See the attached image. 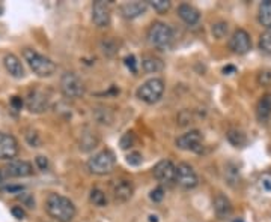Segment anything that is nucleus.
<instances>
[{
	"label": "nucleus",
	"mask_w": 271,
	"mask_h": 222,
	"mask_svg": "<svg viewBox=\"0 0 271 222\" xmlns=\"http://www.w3.org/2000/svg\"><path fill=\"white\" fill-rule=\"evenodd\" d=\"M47 213L57 222H71L75 216V206L74 203L61 195V194H50L45 200Z\"/></svg>",
	"instance_id": "obj_1"
},
{
	"label": "nucleus",
	"mask_w": 271,
	"mask_h": 222,
	"mask_svg": "<svg viewBox=\"0 0 271 222\" xmlns=\"http://www.w3.org/2000/svg\"><path fill=\"white\" fill-rule=\"evenodd\" d=\"M23 57L27 62V65L30 69L38 75V77H50L56 72V65L53 60H50L48 57H45L43 54H40L38 51H35L33 48H24L23 51Z\"/></svg>",
	"instance_id": "obj_2"
},
{
	"label": "nucleus",
	"mask_w": 271,
	"mask_h": 222,
	"mask_svg": "<svg viewBox=\"0 0 271 222\" xmlns=\"http://www.w3.org/2000/svg\"><path fill=\"white\" fill-rule=\"evenodd\" d=\"M148 41L152 47H156L157 50H169L173 42V32L172 29L166 24V23L156 21L151 24L149 30H148Z\"/></svg>",
	"instance_id": "obj_3"
},
{
	"label": "nucleus",
	"mask_w": 271,
	"mask_h": 222,
	"mask_svg": "<svg viewBox=\"0 0 271 222\" xmlns=\"http://www.w3.org/2000/svg\"><path fill=\"white\" fill-rule=\"evenodd\" d=\"M116 167V158L112 150L106 149L89 158L88 161V170L96 176H106L110 174Z\"/></svg>",
	"instance_id": "obj_4"
},
{
	"label": "nucleus",
	"mask_w": 271,
	"mask_h": 222,
	"mask_svg": "<svg viewBox=\"0 0 271 222\" xmlns=\"http://www.w3.org/2000/svg\"><path fill=\"white\" fill-rule=\"evenodd\" d=\"M163 92H164V81L161 78H151L137 89V98L146 104H156L163 96Z\"/></svg>",
	"instance_id": "obj_5"
},
{
	"label": "nucleus",
	"mask_w": 271,
	"mask_h": 222,
	"mask_svg": "<svg viewBox=\"0 0 271 222\" xmlns=\"http://www.w3.org/2000/svg\"><path fill=\"white\" fill-rule=\"evenodd\" d=\"M61 90L69 99H79L85 95V83L75 72H65L61 78Z\"/></svg>",
	"instance_id": "obj_6"
},
{
	"label": "nucleus",
	"mask_w": 271,
	"mask_h": 222,
	"mask_svg": "<svg viewBox=\"0 0 271 222\" xmlns=\"http://www.w3.org/2000/svg\"><path fill=\"white\" fill-rule=\"evenodd\" d=\"M177 147L181 149V150H187V152H196V153L202 152V132L195 129V131H188V132L182 134L181 137L177 138Z\"/></svg>",
	"instance_id": "obj_7"
},
{
	"label": "nucleus",
	"mask_w": 271,
	"mask_h": 222,
	"mask_svg": "<svg viewBox=\"0 0 271 222\" xmlns=\"http://www.w3.org/2000/svg\"><path fill=\"white\" fill-rule=\"evenodd\" d=\"M175 182L184 189H193L198 186L199 177L193 167L187 162H181L177 165V174H175Z\"/></svg>",
	"instance_id": "obj_8"
},
{
	"label": "nucleus",
	"mask_w": 271,
	"mask_h": 222,
	"mask_svg": "<svg viewBox=\"0 0 271 222\" xmlns=\"http://www.w3.org/2000/svg\"><path fill=\"white\" fill-rule=\"evenodd\" d=\"M229 50L235 54H246L251 50V38L244 29H237L230 39H229Z\"/></svg>",
	"instance_id": "obj_9"
},
{
	"label": "nucleus",
	"mask_w": 271,
	"mask_h": 222,
	"mask_svg": "<svg viewBox=\"0 0 271 222\" xmlns=\"http://www.w3.org/2000/svg\"><path fill=\"white\" fill-rule=\"evenodd\" d=\"M112 194L116 203H127L134 194V185L130 179H118L112 183Z\"/></svg>",
	"instance_id": "obj_10"
},
{
	"label": "nucleus",
	"mask_w": 271,
	"mask_h": 222,
	"mask_svg": "<svg viewBox=\"0 0 271 222\" xmlns=\"http://www.w3.org/2000/svg\"><path fill=\"white\" fill-rule=\"evenodd\" d=\"M112 12L109 3L103 0H96L92 5V21L96 27H107L110 24Z\"/></svg>",
	"instance_id": "obj_11"
},
{
	"label": "nucleus",
	"mask_w": 271,
	"mask_h": 222,
	"mask_svg": "<svg viewBox=\"0 0 271 222\" xmlns=\"http://www.w3.org/2000/svg\"><path fill=\"white\" fill-rule=\"evenodd\" d=\"M18 141L14 135L0 132V159L14 161V158L18 155Z\"/></svg>",
	"instance_id": "obj_12"
},
{
	"label": "nucleus",
	"mask_w": 271,
	"mask_h": 222,
	"mask_svg": "<svg viewBox=\"0 0 271 222\" xmlns=\"http://www.w3.org/2000/svg\"><path fill=\"white\" fill-rule=\"evenodd\" d=\"M3 171L8 177H29L33 174V167L27 161L14 159L9 161V164L3 168Z\"/></svg>",
	"instance_id": "obj_13"
},
{
	"label": "nucleus",
	"mask_w": 271,
	"mask_h": 222,
	"mask_svg": "<svg viewBox=\"0 0 271 222\" xmlns=\"http://www.w3.org/2000/svg\"><path fill=\"white\" fill-rule=\"evenodd\" d=\"M26 105H27L29 111H32V113H43L47 110L48 98L41 89L30 90L26 98Z\"/></svg>",
	"instance_id": "obj_14"
},
{
	"label": "nucleus",
	"mask_w": 271,
	"mask_h": 222,
	"mask_svg": "<svg viewBox=\"0 0 271 222\" xmlns=\"http://www.w3.org/2000/svg\"><path fill=\"white\" fill-rule=\"evenodd\" d=\"M177 174V165H173L172 161H160L154 167V177L160 183H170L175 180Z\"/></svg>",
	"instance_id": "obj_15"
},
{
	"label": "nucleus",
	"mask_w": 271,
	"mask_h": 222,
	"mask_svg": "<svg viewBox=\"0 0 271 222\" xmlns=\"http://www.w3.org/2000/svg\"><path fill=\"white\" fill-rule=\"evenodd\" d=\"M212 209H214V213H216V216L219 219H227V218H230V215L234 212L232 203L223 194H217L214 197V200H212Z\"/></svg>",
	"instance_id": "obj_16"
},
{
	"label": "nucleus",
	"mask_w": 271,
	"mask_h": 222,
	"mask_svg": "<svg viewBox=\"0 0 271 222\" xmlns=\"http://www.w3.org/2000/svg\"><path fill=\"white\" fill-rule=\"evenodd\" d=\"M3 65L6 68V71L9 72V75H12L14 78H23L26 75V71H24L22 60L12 53L6 54L3 57Z\"/></svg>",
	"instance_id": "obj_17"
},
{
	"label": "nucleus",
	"mask_w": 271,
	"mask_h": 222,
	"mask_svg": "<svg viewBox=\"0 0 271 222\" xmlns=\"http://www.w3.org/2000/svg\"><path fill=\"white\" fill-rule=\"evenodd\" d=\"M146 8H148V5L143 2H130V3H125L121 6V14L125 18L133 20V18L143 15L146 12Z\"/></svg>",
	"instance_id": "obj_18"
},
{
	"label": "nucleus",
	"mask_w": 271,
	"mask_h": 222,
	"mask_svg": "<svg viewBox=\"0 0 271 222\" xmlns=\"http://www.w3.org/2000/svg\"><path fill=\"white\" fill-rule=\"evenodd\" d=\"M178 15H180L181 20L185 24H188V26H195L201 18L199 11L195 6L188 5V3H182V5L178 6Z\"/></svg>",
	"instance_id": "obj_19"
},
{
	"label": "nucleus",
	"mask_w": 271,
	"mask_h": 222,
	"mask_svg": "<svg viewBox=\"0 0 271 222\" xmlns=\"http://www.w3.org/2000/svg\"><path fill=\"white\" fill-rule=\"evenodd\" d=\"M100 143V137L95 131H90L86 129L85 132L82 134V138H80V150L83 152H90L93 150Z\"/></svg>",
	"instance_id": "obj_20"
},
{
	"label": "nucleus",
	"mask_w": 271,
	"mask_h": 222,
	"mask_svg": "<svg viewBox=\"0 0 271 222\" xmlns=\"http://www.w3.org/2000/svg\"><path fill=\"white\" fill-rule=\"evenodd\" d=\"M256 116L259 122H267L271 117V95L262 96V99L258 102L256 107Z\"/></svg>",
	"instance_id": "obj_21"
},
{
	"label": "nucleus",
	"mask_w": 271,
	"mask_h": 222,
	"mask_svg": "<svg viewBox=\"0 0 271 222\" xmlns=\"http://www.w3.org/2000/svg\"><path fill=\"white\" fill-rule=\"evenodd\" d=\"M258 21L261 26H264L267 30H271V2L265 0L259 5L258 12Z\"/></svg>",
	"instance_id": "obj_22"
},
{
	"label": "nucleus",
	"mask_w": 271,
	"mask_h": 222,
	"mask_svg": "<svg viewBox=\"0 0 271 222\" xmlns=\"http://www.w3.org/2000/svg\"><path fill=\"white\" fill-rule=\"evenodd\" d=\"M142 68L146 74H157L161 72L164 69V63L161 59L154 57V56H146L143 60H142Z\"/></svg>",
	"instance_id": "obj_23"
},
{
	"label": "nucleus",
	"mask_w": 271,
	"mask_h": 222,
	"mask_svg": "<svg viewBox=\"0 0 271 222\" xmlns=\"http://www.w3.org/2000/svg\"><path fill=\"white\" fill-rule=\"evenodd\" d=\"M226 138L235 147H244L247 144L246 134L243 132V131H240V129H229L227 134H226Z\"/></svg>",
	"instance_id": "obj_24"
},
{
	"label": "nucleus",
	"mask_w": 271,
	"mask_h": 222,
	"mask_svg": "<svg viewBox=\"0 0 271 222\" xmlns=\"http://www.w3.org/2000/svg\"><path fill=\"white\" fill-rule=\"evenodd\" d=\"M90 201L95 204V206H98V207H103V206H106V203H107V198H106V194L101 191V189H92L90 191Z\"/></svg>",
	"instance_id": "obj_25"
},
{
	"label": "nucleus",
	"mask_w": 271,
	"mask_h": 222,
	"mask_svg": "<svg viewBox=\"0 0 271 222\" xmlns=\"http://www.w3.org/2000/svg\"><path fill=\"white\" fill-rule=\"evenodd\" d=\"M259 48H261L265 54H271V30H265V32L259 36Z\"/></svg>",
	"instance_id": "obj_26"
},
{
	"label": "nucleus",
	"mask_w": 271,
	"mask_h": 222,
	"mask_svg": "<svg viewBox=\"0 0 271 222\" xmlns=\"http://www.w3.org/2000/svg\"><path fill=\"white\" fill-rule=\"evenodd\" d=\"M227 30H229V26H227V23H225V21H220V23L212 24V29H211V32H212L214 38H217V39L225 38L226 35H227Z\"/></svg>",
	"instance_id": "obj_27"
},
{
	"label": "nucleus",
	"mask_w": 271,
	"mask_h": 222,
	"mask_svg": "<svg viewBox=\"0 0 271 222\" xmlns=\"http://www.w3.org/2000/svg\"><path fill=\"white\" fill-rule=\"evenodd\" d=\"M101 48H103V53L109 57H113L118 53V44L110 38H107L101 42Z\"/></svg>",
	"instance_id": "obj_28"
},
{
	"label": "nucleus",
	"mask_w": 271,
	"mask_h": 222,
	"mask_svg": "<svg viewBox=\"0 0 271 222\" xmlns=\"http://www.w3.org/2000/svg\"><path fill=\"white\" fill-rule=\"evenodd\" d=\"M95 117L101 123H110L113 120L112 111L109 110V108H98V110L95 111Z\"/></svg>",
	"instance_id": "obj_29"
},
{
	"label": "nucleus",
	"mask_w": 271,
	"mask_h": 222,
	"mask_svg": "<svg viewBox=\"0 0 271 222\" xmlns=\"http://www.w3.org/2000/svg\"><path fill=\"white\" fill-rule=\"evenodd\" d=\"M136 143V135L133 131H128V132H125L122 135V138H121V149H131L133 146H134Z\"/></svg>",
	"instance_id": "obj_30"
},
{
	"label": "nucleus",
	"mask_w": 271,
	"mask_h": 222,
	"mask_svg": "<svg viewBox=\"0 0 271 222\" xmlns=\"http://www.w3.org/2000/svg\"><path fill=\"white\" fill-rule=\"evenodd\" d=\"M149 5L157 11L158 14H164L172 6V3L169 0H152V2H149Z\"/></svg>",
	"instance_id": "obj_31"
},
{
	"label": "nucleus",
	"mask_w": 271,
	"mask_h": 222,
	"mask_svg": "<svg viewBox=\"0 0 271 222\" xmlns=\"http://www.w3.org/2000/svg\"><path fill=\"white\" fill-rule=\"evenodd\" d=\"M163 198H164V189L161 186H158V188H156L151 192V200L154 201V203H160Z\"/></svg>",
	"instance_id": "obj_32"
},
{
	"label": "nucleus",
	"mask_w": 271,
	"mask_h": 222,
	"mask_svg": "<svg viewBox=\"0 0 271 222\" xmlns=\"http://www.w3.org/2000/svg\"><path fill=\"white\" fill-rule=\"evenodd\" d=\"M127 162L130 165H140L142 164V155L137 153V152H133V153H130V155L127 156Z\"/></svg>",
	"instance_id": "obj_33"
},
{
	"label": "nucleus",
	"mask_w": 271,
	"mask_h": 222,
	"mask_svg": "<svg viewBox=\"0 0 271 222\" xmlns=\"http://www.w3.org/2000/svg\"><path fill=\"white\" fill-rule=\"evenodd\" d=\"M125 65H127V68H128L133 74H137V62H136L134 56L125 57Z\"/></svg>",
	"instance_id": "obj_34"
},
{
	"label": "nucleus",
	"mask_w": 271,
	"mask_h": 222,
	"mask_svg": "<svg viewBox=\"0 0 271 222\" xmlns=\"http://www.w3.org/2000/svg\"><path fill=\"white\" fill-rule=\"evenodd\" d=\"M12 215L17 218V219H24V216H26V212H24V209H23L22 206H15V207H12Z\"/></svg>",
	"instance_id": "obj_35"
},
{
	"label": "nucleus",
	"mask_w": 271,
	"mask_h": 222,
	"mask_svg": "<svg viewBox=\"0 0 271 222\" xmlns=\"http://www.w3.org/2000/svg\"><path fill=\"white\" fill-rule=\"evenodd\" d=\"M23 104H24V102H23V99L20 96H12V98H11V105H12L14 110H22Z\"/></svg>",
	"instance_id": "obj_36"
},
{
	"label": "nucleus",
	"mask_w": 271,
	"mask_h": 222,
	"mask_svg": "<svg viewBox=\"0 0 271 222\" xmlns=\"http://www.w3.org/2000/svg\"><path fill=\"white\" fill-rule=\"evenodd\" d=\"M259 83L261 84H268L271 83V71H264L259 75Z\"/></svg>",
	"instance_id": "obj_37"
},
{
	"label": "nucleus",
	"mask_w": 271,
	"mask_h": 222,
	"mask_svg": "<svg viewBox=\"0 0 271 222\" xmlns=\"http://www.w3.org/2000/svg\"><path fill=\"white\" fill-rule=\"evenodd\" d=\"M36 165L41 168V170H47L48 168V161L44 156H36Z\"/></svg>",
	"instance_id": "obj_38"
},
{
	"label": "nucleus",
	"mask_w": 271,
	"mask_h": 222,
	"mask_svg": "<svg viewBox=\"0 0 271 222\" xmlns=\"http://www.w3.org/2000/svg\"><path fill=\"white\" fill-rule=\"evenodd\" d=\"M18 198H20V200H22L23 203H26V204H27L29 207H33V206H35V200H33V198H32V197H30L29 194H22V195H20Z\"/></svg>",
	"instance_id": "obj_39"
},
{
	"label": "nucleus",
	"mask_w": 271,
	"mask_h": 222,
	"mask_svg": "<svg viewBox=\"0 0 271 222\" xmlns=\"http://www.w3.org/2000/svg\"><path fill=\"white\" fill-rule=\"evenodd\" d=\"M6 174H5V171L3 170H0V191H5L6 189V186H8V182H6Z\"/></svg>",
	"instance_id": "obj_40"
},
{
	"label": "nucleus",
	"mask_w": 271,
	"mask_h": 222,
	"mask_svg": "<svg viewBox=\"0 0 271 222\" xmlns=\"http://www.w3.org/2000/svg\"><path fill=\"white\" fill-rule=\"evenodd\" d=\"M223 71H225V74H226V72H229V71H232V72H234V71H235V68H234V66H227V68H225Z\"/></svg>",
	"instance_id": "obj_41"
},
{
	"label": "nucleus",
	"mask_w": 271,
	"mask_h": 222,
	"mask_svg": "<svg viewBox=\"0 0 271 222\" xmlns=\"http://www.w3.org/2000/svg\"><path fill=\"white\" fill-rule=\"evenodd\" d=\"M2 12H3V8L0 6V15H2Z\"/></svg>",
	"instance_id": "obj_42"
},
{
	"label": "nucleus",
	"mask_w": 271,
	"mask_h": 222,
	"mask_svg": "<svg viewBox=\"0 0 271 222\" xmlns=\"http://www.w3.org/2000/svg\"><path fill=\"white\" fill-rule=\"evenodd\" d=\"M234 222H243L241 219H237V221H234Z\"/></svg>",
	"instance_id": "obj_43"
}]
</instances>
